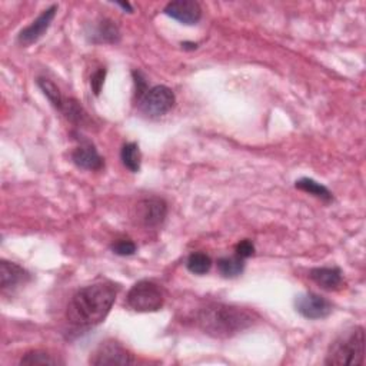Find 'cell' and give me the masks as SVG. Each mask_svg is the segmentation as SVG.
I'll use <instances>...</instances> for the list:
<instances>
[{
    "instance_id": "7c38bea8",
    "label": "cell",
    "mask_w": 366,
    "mask_h": 366,
    "mask_svg": "<svg viewBox=\"0 0 366 366\" xmlns=\"http://www.w3.org/2000/svg\"><path fill=\"white\" fill-rule=\"evenodd\" d=\"M72 161L76 166L86 170H99L103 168V159L93 145L83 143L72 153Z\"/></svg>"
},
{
    "instance_id": "7a4b0ae2",
    "label": "cell",
    "mask_w": 366,
    "mask_h": 366,
    "mask_svg": "<svg viewBox=\"0 0 366 366\" xmlns=\"http://www.w3.org/2000/svg\"><path fill=\"white\" fill-rule=\"evenodd\" d=\"M255 318V313L248 309L225 303H211L198 312L196 324L206 335L226 339L250 328Z\"/></svg>"
},
{
    "instance_id": "ba28073f",
    "label": "cell",
    "mask_w": 366,
    "mask_h": 366,
    "mask_svg": "<svg viewBox=\"0 0 366 366\" xmlns=\"http://www.w3.org/2000/svg\"><path fill=\"white\" fill-rule=\"evenodd\" d=\"M296 310L306 319H324L332 312V305L328 299L317 294H303L298 296Z\"/></svg>"
},
{
    "instance_id": "ac0fdd59",
    "label": "cell",
    "mask_w": 366,
    "mask_h": 366,
    "mask_svg": "<svg viewBox=\"0 0 366 366\" xmlns=\"http://www.w3.org/2000/svg\"><path fill=\"white\" fill-rule=\"evenodd\" d=\"M38 86L42 89V92H43L45 96L50 100V103L54 104V106H55L58 111H61L62 106H63L65 99L62 97L59 88H58L54 82H51L50 79H46V77H39V79H38Z\"/></svg>"
},
{
    "instance_id": "5b68a950",
    "label": "cell",
    "mask_w": 366,
    "mask_h": 366,
    "mask_svg": "<svg viewBox=\"0 0 366 366\" xmlns=\"http://www.w3.org/2000/svg\"><path fill=\"white\" fill-rule=\"evenodd\" d=\"M141 109L150 118H159L166 115L175 104V93L168 86H154L139 100Z\"/></svg>"
},
{
    "instance_id": "3957f363",
    "label": "cell",
    "mask_w": 366,
    "mask_h": 366,
    "mask_svg": "<svg viewBox=\"0 0 366 366\" xmlns=\"http://www.w3.org/2000/svg\"><path fill=\"white\" fill-rule=\"evenodd\" d=\"M365 359V332L362 326H355L339 336L331 345L325 363L333 366H358Z\"/></svg>"
},
{
    "instance_id": "5bb4252c",
    "label": "cell",
    "mask_w": 366,
    "mask_h": 366,
    "mask_svg": "<svg viewBox=\"0 0 366 366\" xmlns=\"http://www.w3.org/2000/svg\"><path fill=\"white\" fill-rule=\"evenodd\" d=\"M95 36H96V42L100 43H118L120 39V32L115 22L109 19H103L97 24Z\"/></svg>"
},
{
    "instance_id": "52a82bcc",
    "label": "cell",
    "mask_w": 366,
    "mask_h": 366,
    "mask_svg": "<svg viewBox=\"0 0 366 366\" xmlns=\"http://www.w3.org/2000/svg\"><path fill=\"white\" fill-rule=\"evenodd\" d=\"M95 366L103 365H132L135 363L134 355L126 351L120 344L115 341H108L102 344L89 360Z\"/></svg>"
},
{
    "instance_id": "277c9868",
    "label": "cell",
    "mask_w": 366,
    "mask_h": 366,
    "mask_svg": "<svg viewBox=\"0 0 366 366\" xmlns=\"http://www.w3.org/2000/svg\"><path fill=\"white\" fill-rule=\"evenodd\" d=\"M126 302L129 308L136 312H156L162 309L165 296L159 285L150 280H141L129 291Z\"/></svg>"
},
{
    "instance_id": "9c48e42d",
    "label": "cell",
    "mask_w": 366,
    "mask_h": 366,
    "mask_svg": "<svg viewBox=\"0 0 366 366\" xmlns=\"http://www.w3.org/2000/svg\"><path fill=\"white\" fill-rule=\"evenodd\" d=\"M56 12H58V6L56 5H51L50 8H47L46 10H43L36 20L32 22V24H29L28 28H24L19 36H17V42L22 45V46H29L35 42H38L43 35L45 32L49 29L50 23L54 22L55 16H56Z\"/></svg>"
},
{
    "instance_id": "44dd1931",
    "label": "cell",
    "mask_w": 366,
    "mask_h": 366,
    "mask_svg": "<svg viewBox=\"0 0 366 366\" xmlns=\"http://www.w3.org/2000/svg\"><path fill=\"white\" fill-rule=\"evenodd\" d=\"M20 363L22 365H56L59 363V360L51 355H49L47 352L32 351L22 358Z\"/></svg>"
},
{
    "instance_id": "e0dca14e",
    "label": "cell",
    "mask_w": 366,
    "mask_h": 366,
    "mask_svg": "<svg viewBox=\"0 0 366 366\" xmlns=\"http://www.w3.org/2000/svg\"><path fill=\"white\" fill-rule=\"evenodd\" d=\"M298 189L303 191V192H308L313 196H317L322 200H332V193L329 192L328 188H325L324 185H321V183L315 182L313 179H308V177H303V179H299L296 182V185H295Z\"/></svg>"
},
{
    "instance_id": "8992f818",
    "label": "cell",
    "mask_w": 366,
    "mask_h": 366,
    "mask_svg": "<svg viewBox=\"0 0 366 366\" xmlns=\"http://www.w3.org/2000/svg\"><path fill=\"white\" fill-rule=\"evenodd\" d=\"M168 203L161 198L142 199L135 206V221L143 228H156L165 222Z\"/></svg>"
},
{
    "instance_id": "30bf717a",
    "label": "cell",
    "mask_w": 366,
    "mask_h": 366,
    "mask_svg": "<svg viewBox=\"0 0 366 366\" xmlns=\"http://www.w3.org/2000/svg\"><path fill=\"white\" fill-rule=\"evenodd\" d=\"M165 13L183 24H196L202 17V9L193 0H176L165 8Z\"/></svg>"
},
{
    "instance_id": "4fadbf2b",
    "label": "cell",
    "mask_w": 366,
    "mask_h": 366,
    "mask_svg": "<svg viewBox=\"0 0 366 366\" xmlns=\"http://www.w3.org/2000/svg\"><path fill=\"white\" fill-rule=\"evenodd\" d=\"M310 279L325 291H336L342 286V272L339 268H315L310 271Z\"/></svg>"
},
{
    "instance_id": "d6986e66",
    "label": "cell",
    "mask_w": 366,
    "mask_h": 366,
    "mask_svg": "<svg viewBox=\"0 0 366 366\" xmlns=\"http://www.w3.org/2000/svg\"><path fill=\"white\" fill-rule=\"evenodd\" d=\"M186 266H188V269H189L192 273H195V275H205V273H207L209 271H211L212 259L209 257L206 253L196 252V253H192V255L188 257Z\"/></svg>"
},
{
    "instance_id": "cb8c5ba5",
    "label": "cell",
    "mask_w": 366,
    "mask_h": 366,
    "mask_svg": "<svg viewBox=\"0 0 366 366\" xmlns=\"http://www.w3.org/2000/svg\"><path fill=\"white\" fill-rule=\"evenodd\" d=\"M104 76H106V70H104V69H99V70L95 72L93 76H92L90 86H92V89H93V92H95L96 96H99V93H100V89H102L103 82H104Z\"/></svg>"
},
{
    "instance_id": "9a60e30c",
    "label": "cell",
    "mask_w": 366,
    "mask_h": 366,
    "mask_svg": "<svg viewBox=\"0 0 366 366\" xmlns=\"http://www.w3.org/2000/svg\"><path fill=\"white\" fill-rule=\"evenodd\" d=\"M245 269L244 259L239 256H230V257H221L218 260V271L223 278H237Z\"/></svg>"
},
{
    "instance_id": "d4e9b609",
    "label": "cell",
    "mask_w": 366,
    "mask_h": 366,
    "mask_svg": "<svg viewBox=\"0 0 366 366\" xmlns=\"http://www.w3.org/2000/svg\"><path fill=\"white\" fill-rule=\"evenodd\" d=\"M120 8H123V9H127L129 12H132V8H130V5L129 3H118Z\"/></svg>"
},
{
    "instance_id": "8fae6325",
    "label": "cell",
    "mask_w": 366,
    "mask_h": 366,
    "mask_svg": "<svg viewBox=\"0 0 366 366\" xmlns=\"http://www.w3.org/2000/svg\"><path fill=\"white\" fill-rule=\"evenodd\" d=\"M0 278H2V291L3 292H13L17 287L24 285L29 280V273L26 272L22 266L8 262V260H2L0 262Z\"/></svg>"
},
{
    "instance_id": "7402d4cb",
    "label": "cell",
    "mask_w": 366,
    "mask_h": 366,
    "mask_svg": "<svg viewBox=\"0 0 366 366\" xmlns=\"http://www.w3.org/2000/svg\"><path fill=\"white\" fill-rule=\"evenodd\" d=\"M112 250L119 256H130L136 252V245L129 239H120L112 245Z\"/></svg>"
},
{
    "instance_id": "6da1fadb",
    "label": "cell",
    "mask_w": 366,
    "mask_h": 366,
    "mask_svg": "<svg viewBox=\"0 0 366 366\" xmlns=\"http://www.w3.org/2000/svg\"><path fill=\"white\" fill-rule=\"evenodd\" d=\"M116 301V289L109 283H93L82 287L70 299L67 321L77 328L96 326L104 321Z\"/></svg>"
},
{
    "instance_id": "2e32d148",
    "label": "cell",
    "mask_w": 366,
    "mask_h": 366,
    "mask_svg": "<svg viewBox=\"0 0 366 366\" xmlns=\"http://www.w3.org/2000/svg\"><path fill=\"white\" fill-rule=\"evenodd\" d=\"M120 159H122L125 168H127L130 172L136 173V172L141 170L142 156H141L139 146H138L136 143H126V145L122 148Z\"/></svg>"
},
{
    "instance_id": "603a6c76",
    "label": "cell",
    "mask_w": 366,
    "mask_h": 366,
    "mask_svg": "<svg viewBox=\"0 0 366 366\" xmlns=\"http://www.w3.org/2000/svg\"><path fill=\"white\" fill-rule=\"evenodd\" d=\"M253 253H255V246L250 241L245 239L237 245V256H239L241 259L245 260V259L250 257Z\"/></svg>"
},
{
    "instance_id": "ffe728a7",
    "label": "cell",
    "mask_w": 366,
    "mask_h": 366,
    "mask_svg": "<svg viewBox=\"0 0 366 366\" xmlns=\"http://www.w3.org/2000/svg\"><path fill=\"white\" fill-rule=\"evenodd\" d=\"M61 112L73 123H85L88 120V113L83 111V108L79 104V102H76L73 99H65L63 106Z\"/></svg>"
}]
</instances>
